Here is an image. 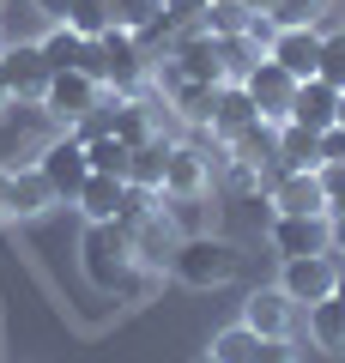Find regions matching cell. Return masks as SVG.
I'll list each match as a JSON object with an SVG mask.
<instances>
[{"label":"cell","instance_id":"obj_1","mask_svg":"<svg viewBox=\"0 0 345 363\" xmlns=\"http://www.w3.org/2000/svg\"><path fill=\"white\" fill-rule=\"evenodd\" d=\"M79 272H85L91 291L115 297V291L128 285V272H133V236L121 230L115 218L85 224V236H79Z\"/></svg>","mask_w":345,"mask_h":363},{"label":"cell","instance_id":"obj_2","mask_svg":"<svg viewBox=\"0 0 345 363\" xmlns=\"http://www.w3.org/2000/svg\"><path fill=\"white\" fill-rule=\"evenodd\" d=\"M243 248L230 242V236H182L176 255H170V272H176L188 291H218L230 285L236 272H243Z\"/></svg>","mask_w":345,"mask_h":363},{"label":"cell","instance_id":"obj_3","mask_svg":"<svg viewBox=\"0 0 345 363\" xmlns=\"http://www.w3.org/2000/svg\"><path fill=\"white\" fill-rule=\"evenodd\" d=\"M103 91H109V85H103V79H91L85 67H67V73H55L49 91H43V116H49L61 133H73L79 121L103 104Z\"/></svg>","mask_w":345,"mask_h":363},{"label":"cell","instance_id":"obj_4","mask_svg":"<svg viewBox=\"0 0 345 363\" xmlns=\"http://www.w3.org/2000/svg\"><path fill=\"white\" fill-rule=\"evenodd\" d=\"M97 73H103V85L109 91H146V73H152V55H146V43L140 37H128V30H103L97 37Z\"/></svg>","mask_w":345,"mask_h":363},{"label":"cell","instance_id":"obj_5","mask_svg":"<svg viewBox=\"0 0 345 363\" xmlns=\"http://www.w3.org/2000/svg\"><path fill=\"white\" fill-rule=\"evenodd\" d=\"M267 242H273V255H279V260L333 255V218H327V212H273Z\"/></svg>","mask_w":345,"mask_h":363},{"label":"cell","instance_id":"obj_6","mask_svg":"<svg viewBox=\"0 0 345 363\" xmlns=\"http://www.w3.org/2000/svg\"><path fill=\"white\" fill-rule=\"evenodd\" d=\"M37 169H43V182L55 188V200H67V206H73V194L85 188V176H91L85 140H79V133H55V140L37 152Z\"/></svg>","mask_w":345,"mask_h":363},{"label":"cell","instance_id":"obj_7","mask_svg":"<svg viewBox=\"0 0 345 363\" xmlns=\"http://www.w3.org/2000/svg\"><path fill=\"white\" fill-rule=\"evenodd\" d=\"M243 91H248V97H255V116L267 121V128H279V121L291 116L297 79L285 73L279 61H267V55H261V61H255V67H248V73H243Z\"/></svg>","mask_w":345,"mask_h":363},{"label":"cell","instance_id":"obj_8","mask_svg":"<svg viewBox=\"0 0 345 363\" xmlns=\"http://www.w3.org/2000/svg\"><path fill=\"white\" fill-rule=\"evenodd\" d=\"M0 73H6L13 104H43V91H49V79H55L37 43H0Z\"/></svg>","mask_w":345,"mask_h":363},{"label":"cell","instance_id":"obj_9","mask_svg":"<svg viewBox=\"0 0 345 363\" xmlns=\"http://www.w3.org/2000/svg\"><path fill=\"white\" fill-rule=\"evenodd\" d=\"M333 279H339V260H333V255H297V260H285L279 291L297 303V309H309V303L333 297Z\"/></svg>","mask_w":345,"mask_h":363},{"label":"cell","instance_id":"obj_10","mask_svg":"<svg viewBox=\"0 0 345 363\" xmlns=\"http://www.w3.org/2000/svg\"><path fill=\"white\" fill-rule=\"evenodd\" d=\"M243 327L261 333V339H291L297 333V303L285 297L279 285H261V291L243 297Z\"/></svg>","mask_w":345,"mask_h":363},{"label":"cell","instance_id":"obj_11","mask_svg":"<svg viewBox=\"0 0 345 363\" xmlns=\"http://www.w3.org/2000/svg\"><path fill=\"white\" fill-rule=\"evenodd\" d=\"M267 61H279L297 85H303V79H315V67H321V30H315V25H279Z\"/></svg>","mask_w":345,"mask_h":363},{"label":"cell","instance_id":"obj_12","mask_svg":"<svg viewBox=\"0 0 345 363\" xmlns=\"http://www.w3.org/2000/svg\"><path fill=\"white\" fill-rule=\"evenodd\" d=\"M61 200H55V188L43 182V169L37 164H25L18 169L13 164V182H6V224H31V218H43V212H55Z\"/></svg>","mask_w":345,"mask_h":363},{"label":"cell","instance_id":"obj_13","mask_svg":"<svg viewBox=\"0 0 345 363\" xmlns=\"http://www.w3.org/2000/svg\"><path fill=\"white\" fill-rule=\"evenodd\" d=\"M133 260L140 267H152V272H170V255H176V242H182V230H176V218H170L164 206L158 212H146L140 224H133Z\"/></svg>","mask_w":345,"mask_h":363},{"label":"cell","instance_id":"obj_14","mask_svg":"<svg viewBox=\"0 0 345 363\" xmlns=\"http://www.w3.org/2000/svg\"><path fill=\"white\" fill-rule=\"evenodd\" d=\"M255 116V97L243 91V79H224V85H212V121H206L200 133H218V140H230V133H243Z\"/></svg>","mask_w":345,"mask_h":363},{"label":"cell","instance_id":"obj_15","mask_svg":"<svg viewBox=\"0 0 345 363\" xmlns=\"http://www.w3.org/2000/svg\"><path fill=\"white\" fill-rule=\"evenodd\" d=\"M333 116H339V85H327V79H303L297 85V97H291V116L285 121H297V128H309V133H321V128H333Z\"/></svg>","mask_w":345,"mask_h":363},{"label":"cell","instance_id":"obj_16","mask_svg":"<svg viewBox=\"0 0 345 363\" xmlns=\"http://www.w3.org/2000/svg\"><path fill=\"white\" fill-rule=\"evenodd\" d=\"M176 67L194 79V85H224V61H218V37H206V30H188V37H176Z\"/></svg>","mask_w":345,"mask_h":363},{"label":"cell","instance_id":"obj_17","mask_svg":"<svg viewBox=\"0 0 345 363\" xmlns=\"http://www.w3.org/2000/svg\"><path fill=\"white\" fill-rule=\"evenodd\" d=\"M37 49H43V61H49V73H67V67H85L91 43L79 37V30L67 25V18H55V25L37 37Z\"/></svg>","mask_w":345,"mask_h":363},{"label":"cell","instance_id":"obj_18","mask_svg":"<svg viewBox=\"0 0 345 363\" xmlns=\"http://www.w3.org/2000/svg\"><path fill=\"white\" fill-rule=\"evenodd\" d=\"M273 164L279 169H321L315 133L297 128V121H279V128H273Z\"/></svg>","mask_w":345,"mask_h":363},{"label":"cell","instance_id":"obj_19","mask_svg":"<svg viewBox=\"0 0 345 363\" xmlns=\"http://www.w3.org/2000/svg\"><path fill=\"white\" fill-rule=\"evenodd\" d=\"M121 188H128L121 176H97V169H91V176H85V188L73 194L79 218H85V224H103V218H115V206H121Z\"/></svg>","mask_w":345,"mask_h":363},{"label":"cell","instance_id":"obj_20","mask_svg":"<svg viewBox=\"0 0 345 363\" xmlns=\"http://www.w3.org/2000/svg\"><path fill=\"white\" fill-rule=\"evenodd\" d=\"M170 145H176V140H164V133L140 140V145H133V157H128V182H140V188H158V194H164V164H170Z\"/></svg>","mask_w":345,"mask_h":363},{"label":"cell","instance_id":"obj_21","mask_svg":"<svg viewBox=\"0 0 345 363\" xmlns=\"http://www.w3.org/2000/svg\"><path fill=\"white\" fill-rule=\"evenodd\" d=\"M267 13H273V25H315V30H327V25H339V0H273Z\"/></svg>","mask_w":345,"mask_h":363},{"label":"cell","instance_id":"obj_22","mask_svg":"<svg viewBox=\"0 0 345 363\" xmlns=\"http://www.w3.org/2000/svg\"><path fill=\"white\" fill-rule=\"evenodd\" d=\"M309 339H315L321 351H345V303L339 297L309 303Z\"/></svg>","mask_w":345,"mask_h":363},{"label":"cell","instance_id":"obj_23","mask_svg":"<svg viewBox=\"0 0 345 363\" xmlns=\"http://www.w3.org/2000/svg\"><path fill=\"white\" fill-rule=\"evenodd\" d=\"M158 13H164V0H109V25L140 37V43L158 30Z\"/></svg>","mask_w":345,"mask_h":363},{"label":"cell","instance_id":"obj_24","mask_svg":"<svg viewBox=\"0 0 345 363\" xmlns=\"http://www.w3.org/2000/svg\"><path fill=\"white\" fill-rule=\"evenodd\" d=\"M128 157H133V145H121L115 133H97V140H85V164L97 169V176H121V182H128Z\"/></svg>","mask_w":345,"mask_h":363},{"label":"cell","instance_id":"obj_25","mask_svg":"<svg viewBox=\"0 0 345 363\" xmlns=\"http://www.w3.org/2000/svg\"><path fill=\"white\" fill-rule=\"evenodd\" d=\"M206 6H212V0H164V13H158V30H170V37L206 30Z\"/></svg>","mask_w":345,"mask_h":363},{"label":"cell","instance_id":"obj_26","mask_svg":"<svg viewBox=\"0 0 345 363\" xmlns=\"http://www.w3.org/2000/svg\"><path fill=\"white\" fill-rule=\"evenodd\" d=\"M255 351H261V333H248L243 321L224 327V333H212V357L218 363H255Z\"/></svg>","mask_w":345,"mask_h":363},{"label":"cell","instance_id":"obj_27","mask_svg":"<svg viewBox=\"0 0 345 363\" xmlns=\"http://www.w3.org/2000/svg\"><path fill=\"white\" fill-rule=\"evenodd\" d=\"M327 85H339L345 91V25H327L321 30V67H315Z\"/></svg>","mask_w":345,"mask_h":363},{"label":"cell","instance_id":"obj_28","mask_svg":"<svg viewBox=\"0 0 345 363\" xmlns=\"http://www.w3.org/2000/svg\"><path fill=\"white\" fill-rule=\"evenodd\" d=\"M67 25L85 43H97L103 30H109V0H73V6H67Z\"/></svg>","mask_w":345,"mask_h":363},{"label":"cell","instance_id":"obj_29","mask_svg":"<svg viewBox=\"0 0 345 363\" xmlns=\"http://www.w3.org/2000/svg\"><path fill=\"white\" fill-rule=\"evenodd\" d=\"M158 188H140V182H128V188H121V206H115V224H121V230H133V224L146 218V212H158Z\"/></svg>","mask_w":345,"mask_h":363},{"label":"cell","instance_id":"obj_30","mask_svg":"<svg viewBox=\"0 0 345 363\" xmlns=\"http://www.w3.org/2000/svg\"><path fill=\"white\" fill-rule=\"evenodd\" d=\"M243 25H248L243 0H212L206 6V37H243Z\"/></svg>","mask_w":345,"mask_h":363},{"label":"cell","instance_id":"obj_31","mask_svg":"<svg viewBox=\"0 0 345 363\" xmlns=\"http://www.w3.org/2000/svg\"><path fill=\"white\" fill-rule=\"evenodd\" d=\"M218 61H224V79H243L261 61V49H248V37H218Z\"/></svg>","mask_w":345,"mask_h":363},{"label":"cell","instance_id":"obj_32","mask_svg":"<svg viewBox=\"0 0 345 363\" xmlns=\"http://www.w3.org/2000/svg\"><path fill=\"white\" fill-rule=\"evenodd\" d=\"M243 37H248V49H261V55H267V49H273V37H279V25H273V13H248Z\"/></svg>","mask_w":345,"mask_h":363},{"label":"cell","instance_id":"obj_33","mask_svg":"<svg viewBox=\"0 0 345 363\" xmlns=\"http://www.w3.org/2000/svg\"><path fill=\"white\" fill-rule=\"evenodd\" d=\"M315 152H321V164H345V128H321Z\"/></svg>","mask_w":345,"mask_h":363},{"label":"cell","instance_id":"obj_34","mask_svg":"<svg viewBox=\"0 0 345 363\" xmlns=\"http://www.w3.org/2000/svg\"><path fill=\"white\" fill-rule=\"evenodd\" d=\"M255 363H297V345H291V339H261Z\"/></svg>","mask_w":345,"mask_h":363},{"label":"cell","instance_id":"obj_35","mask_svg":"<svg viewBox=\"0 0 345 363\" xmlns=\"http://www.w3.org/2000/svg\"><path fill=\"white\" fill-rule=\"evenodd\" d=\"M327 218H333V260H345V206L327 212Z\"/></svg>","mask_w":345,"mask_h":363},{"label":"cell","instance_id":"obj_36","mask_svg":"<svg viewBox=\"0 0 345 363\" xmlns=\"http://www.w3.org/2000/svg\"><path fill=\"white\" fill-rule=\"evenodd\" d=\"M31 6H37V13L55 25V18H67V6H73V0H31Z\"/></svg>","mask_w":345,"mask_h":363},{"label":"cell","instance_id":"obj_37","mask_svg":"<svg viewBox=\"0 0 345 363\" xmlns=\"http://www.w3.org/2000/svg\"><path fill=\"white\" fill-rule=\"evenodd\" d=\"M6 182H13V164H0V224H6Z\"/></svg>","mask_w":345,"mask_h":363},{"label":"cell","instance_id":"obj_38","mask_svg":"<svg viewBox=\"0 0 345 363\" xmlns=\"http://www.w3.org/2000/svg\"><path fill=\"white\" fill-rule=\"evenodd\" d=\"M6 109H13V91H6V73H0V116H6Z\"/></svg>","mask_w":345,"mask_h":363},{"label":"cell","instance_id":"obj_39","mask_svg":"<svg viewBox=\"0 0 345 363\" xmlns=\"http://www.w3.org/2000/svg\"><path fill=\"white\" fill-rule=\"evenodd\" d=\"M333 297L345 303V260H339V279H333Z\"/></svg>","mask_w":345,"mask_h":363},{"label":"cell","instance_id":"obj_40","mask_svg":"<svg viewBox=\"0 0 345 363\" xmlns=\"http://www.w3.org/2000/svg\"><path fill=\"white\" fill-rule=\"evenodd\" d=\"M243 6H248V13H267V6H273V0H243Z\"/></svg>","mask_w":345,"mask_h":363},{"label":"cell","instance_id":"obj_41","mask_svg":"<svg viewBox=\"0 0 345 363\" xmlns=\"http://www.w3.org/2000/svg\"><path fill=\"white\" fill-rule=\"evenodd\" d=\"M333 128H345V91H339V116H333Z\"/></svg>","mask_w":345,"mask_h":363},{"label":"cell","instance_id":"obj_42","mask_svg":"<svg viewBox=\"0 0 345 363\" xmlns=\"http://www.w3.org/2000/svg\"><path fill=\"white\" fill-rule=\"evenodd\" d=\"M200 363H218V357H200Z\"/></svg>","mask_w":345,"mask_h":363}]
</instances>
